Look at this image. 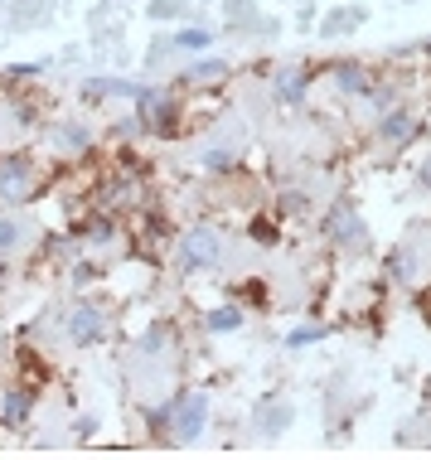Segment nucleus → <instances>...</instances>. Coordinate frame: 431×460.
I'll use <instances>...</instances> for the list:
<instances>
[{"instance_id": "obj_11", "label": "nucleus", "mask_w": 431, "mask_h": 460, "mask_svg": "<svg viewBox=\"0 0 431 460\" xmlns=\"http://www.w3.org/2000/svg\"><path fill=\"white\" fill-rule=\"evenodd\" d=\"M228 20H252V5H247V0H228Z\"/></svg>"}, {"instance_id": "obj_16", "label": "nucleus", "mask_w": 431, "mask_h": 460, "mask_svg": "<svg viewBox=\"0 0 431 460\" xmlns=\"http://www.w3.org/2000/svg\"><path fill=\"white\" fill-rule=\"evenodd\" d=\"M218 73H223V68H218V63H204V68H194V73H189V78H204V82H209V78H218Z\"/></svg>"}, {"instance_id": "obj_10", "label": "nucleus", "mask_w": 431, "mask_h": 460, "mask_svg": "<svg viewBox=\"0 0 431 460\" xmlns=\"http://www.w3.org/2000/svg\"><path fill=\"white\" fill-rule=\"evenodd\" d=\"M185 0H151V15H180Z\"/></svg>"}, {"instance_id": "obj_2", "label": "nucleus", "mask_w": 431, "mask_h": 460, "mask_svg": "<svg viewBox=\"0 0 431 460\" xmlns=\"http://www.w3.org/2000/svg\"><path fill=\"white\" fill-rule=\"evenodd\" d=\"M204 412H209V398H204V393H194V398H175V402H170V417H175V427H180V441H185V436H194L199 432V427H204Z\"/></svg>"}, {"instance_id": "obj_15", "label": "nucleus", "mask_w": 431, "mask_h": 460, "mask_svg": "<svg viewBox=\"0 0 431 460\" xmlns=\"http://www.w3.org/2000/svg\"><path fill=\"white\" fill-rule=\"evenodd\" d=\"M286 417H291L286 407H276V412H267V432H281V422H286Z\"/></svg>"}, {"instance_id": "obj_1", "label": "nucleus", "mask_w": 431, "mask_h": 460, "mask_svg": "<svg viewBox=\"0 0 431 460\" xmlns=\"http://www.w3.org/2000/svg\"><path fill=\"white\" fill-rule=\"evenodd\" d=\"M29 180H34V165L29 160H20V155L0 160V199H10V204L29 199Z\"/></svg>"}, {"instance_id": "obj_13", "label": "nucleus", "mask_w": 431, "mask_h": 460, "mask_svg": "<svg viewBox=\"0 0 431 460\" xmlns=\"http://www.w3.org/2000/svg\"><path fill=\"white\" fill-rule=\"evenodd\" d=\"M324 329L320 325H310V329H296V334H291V344H310V339H320Z\"/></svg>"}, {"instance_id": "obj_4", "label": "nucleus", "mask_w": 431, "mask_h": 460, "mask_svg": "<svg viewBox=\"0 0 431 460\" xmlns=\"http://www.w3.org/2000/svg\"><path fill=\"white\" fill-rule=\"evenodd\" d=\"M68 329H73V339H78V344H92V339H97V329H102V320H97V310H92V305H78V310H73V320H68Z\"/></svg>"}, {"instance_id": "obj_6", "label": "nucleus", "mask_w": 431, "mask_h": 460, "mask_svg": "<svg viewBox=\"0 0 431 460\" xmlns=\"http://www.w3.org/2000/svg\"><path fill=\"white\" fill-rule=\"evenodd\" d=\"M29 412V393H5V422H25Z\"/></svg>"}, {"instance_id": "obj_17", "label": "nucleus", "mask_w": 431, "mask_h": 460, "mask_svg": "<svg viewBox=\"0 0 431 460\" xmlns=\"http://www.w3.org/2000/svg\"><path fill=\"white\" fill-rule=\"evenodd\" d=\"M417 305H422V315H427V325H431V291H422V300H417Z\"/></svg>"}, {"instance_id": "obj_7", "label": "nucleus", "mask_w": 431, "mask_h": 460, "mask_svg": "<svg viewBox=\"0 0 431 460\" xmlns=\"http://www.w3.org/2000/svg\"><path fill=\"white\" fill-rule=\"evenodd\" d=\"M243 325V310H214V315H209V329H218V334H223V329H238Z\"/></svg>"}, {"instance_id": "obj_5", "label": "nucleus", "mask_w": 431, "mask_h": 460, "mask_svg": "<svg viewBox=\"0 0 431 460\" xmlns=\"http://www.w3.org/2000/svg\"><path fill=\"white\" fill-rule=\"evenodd\" d=\"M329 228H334V243H364V223L354 214H334Z\"/></svg>"}, {"instance_id": "obj_18", "label": "nucleus", "mask_w": 431, "mask_h": 460, "mask_svg": "<svg viewBox=\"0 0 431 460\" xmlns=\"http://www.w3.org/2000/svg\"><path fill=\"white\" fill-rule=\"evenodd\" d=\"M422 180H427V185H431V165H427V170H422Z\"/></svg>"}, {"instance_id": "obj_8", "label": "nucleus", "mask_w": 431, "mask_h": 460, "mask_svg": "<svg viewBox=\"0 0 431 460\" xmlns=\"http://www.w3.org/2000/svg\"><path fill=\"white\" fill-rule=\"evenodd\" d=\"M175 44H180V49H204V44H209V34H204V29H185Z\"/></svg>"}, {"instance_id": "obj_14", "label": "nucleus", "mask_w": 431, "mask_h": 460, "mask_svg": "<svg viewBox=\"0 0 431 460\" xmlns=\"http://www.w3.org/2000/svg\"><path fill=\"white\" fill-rule=\"evenodd\" d=\"M281 97H300V78H296V73L281 78Z\"/></svg>"}, {"instance_id": "obj_3", "label": "nucleus", "mask_w": 431, "mask_h": 460, "mask_svg": "<svg viewBox=\"0 0 431 460\" xmlns=\"http://www.w3.org/2000/svg\"><path fill=\"white\" fill-rule=\"evenodd\" d=\"M214 257H218V243H214V233H189V238H185V267H189V271L209 267Z\"/></svg>"}, {"instance_id": "obj_9", "label": "nucleus", "mask_w": 431, "mask_h": 460, "mask_svg": "<svg viewBox=\"0 0 431 460\" xmlns=\"http://www.w3.org/2000/svg\"><path fill=\"white\" fill-rule=\"evenodd\" d=\"M383 136H393V141H403V136H407V116H403V111L383 121Z\"/></svg>"}, {"instance_id": "obj_12", "label": "nucleus", "mask_w": 431, "mask_h": 460, "mask_svg": "<svg viewBox=\"0 0 431 460\" xmlns=\"http://www.w3.org/2000/svg\"><path fill=\"white\" fill-rule=\"evenodd\" d=\"M15 238H20V228H15V223H0V252L15 247Z\"/></svg>"}]
</instances>
